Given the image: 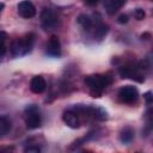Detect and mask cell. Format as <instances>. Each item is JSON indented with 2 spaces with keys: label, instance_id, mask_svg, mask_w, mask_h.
<instances>
[{
  "label": "cell",
  "instance_id": "obj_1",
  "mask_svg": "<svg viewBox=\"0 0 153 153\" xmlns=\"http://www.w3.org/2000/svg\"><path fill=\"white\" fill-rule=\"evenodd\" d=\"M147 69L148 65L146 60L139 62H128L118 68V74L123 79H131L137 82H142L145 80V71Z\"/></svg>",
  "mask_w": 153,
  "mask_h": 153
},
{
  "label": "cell",
  "instance_id": "obj_2",
  "mask_svg": "<svg viewBox=\"0 0 153 153\" xmlns=\"http://www.w3.org/2000/svg\"><path fill=\"white\" fill-rule=\"evenodd\" d=\"M114 79L110 74H91L84 80L92 97H100L106 87L112 84Z\"/></svg>",
  "mask_w": 153,
  "mask_h": 153
},
{
  "label": "cell",
  "instance_id": "obj_3",
  "mask_svg": "<svg viewBox=\"0 0 153 153\" xmlns=\"http://www.w3.org/2000/svg\"><path fill=\"white\" fill-rule=\"evenodd\" d=\"M35 33L29 32L23 37L17 38L16 41H13L12 45H11V53L14 57H22L26 54H29L32 50L33 43H35Z\"/></svg>",
  "mask_w": 153,
  "mask_h": 153
},
{
  "label": "cell",
  "instance_id": "obj_4",
  "mask_svg": "<svg viewBox=\"0 0 153 153\" xmlns=\"http://www.w3.org/2000/svg\"><path fill=\"white\" fill-rule=\"evenodd\" d=\"M73 109H75L78 111V114L82 117L86 118H93L97 121H104L108 118V112L97 105H82V104H78L75 106H73Z\"/></svg>",
  "mask_w": 153,
  "mask_h": 153
},
{
  "label": "cell",
  "instance_id": "obj_5",
  "mask_svg": "<svg viewBox=\"0 0 153 153\" xmlns=\"http://www.w3.org/2000/svg\"><path fill=\"white\" fill-rule=\"evenodd\" d=\"M24 120L25 124L29 129H36L42 124V115L36 105L26 106L24 111Z\"/></svg>",
  "mask_w": 153,
  "mask_h": 153
},
{
  "label": "cell",
  "instance_id": "obj_6",
  "mask_svg": "<svg viewBox=\"0 0 153 153\" xmlns=\"http://www.w3.org/2000/svg\"><path fill=\"white\" fill-rule=\"evenodd\" d=\"M41 22L42 27L45 31L55 30L60 25V18L59 16L51 10V8H44L41 13Z\"/></svg>",
  "mask_w": 153,
  "mask_h": 153
},
{
  "label": "cell",
  "instance_id": "obj_7",
  "mask_svg": "<svg viewBox=\"0 0 153 153\" xmlns=\"http://www.w3.org/2000/svg\"><path fill=\"white\" fill-rule=\"evenodd\" d=\"M139 91L135 86L126 85L118 91V99L124 104H134L139 99Z\"/></svg>",
  "mask_w": 153,
  "mask_h": 153
},
{
  "label": "cell",
  "instance_id": "obj_8",
  "mask_svg": "<svg viewBox=\"0 0 153 153\" xmlns=\"http://www.w3.org/2000/svg\"><path fill=\"white\" fill-rule=\"evenodd\" d=\"M62 120H63V122L68 126V127H71V128H73V129H76V128H79L80 127V124H81V116L78 114V111L75 110V109H68V110H66L65 112H63V115H62Z\"/></svg>",
  "mask_w": 153,
  "mask_h": 153
},
{
  "label": "cell",
  "instance_id": "obj_9",
  "mask_svg": "<svg viewBox=\"0 0 153 153\" xmlns=\"http://www.w3.org/2000/svg\"><path fill=\"white\" fill-rule=\"evenodd\" d=\"M17 12L22 18L29 19L35 17L36 14V7L35 5L29 0H23L17 5Z\"/></svg>",
  "mask_w": 153,
  "mask_h": 153
},
{
  "label": "cell",
  "instance_id": "obj_10",
  "mask_svg": "<svg viewBox=\"0 0 153 153\" xmlns=\"http://www.w3.org/2000/svg\"><path fill=\"white\" fill-rule=\"evenodd\" d=\"M45 53L48 56L50 57H60L61 56V43L57 36H51L49 38V41L47 42V47H45Z\"/></svg>",
  "mask_w": 153,
  "mask_h": 153
},
{
  "label": "cell",
  "instance_id": "obj_11",
  "mask_svg": "<svg viewBox=\"0 0 153 153\" xmlns=\"http://www.w3.org/2000/svg\"><path fill=\"white\" fill-rule=\"evenodd\" d=\"M47 88V81L42 76V75H36L31 79L30 81V90L36 93V94H39V93H43Z\"/></svg>",
  "mask_w": 153,
  "mask_h": 153
},
{
  "label": "cell",
  "instance_id": "obj_12",
  "mask_svg": "<svg viewBox=\"0 0 153 153\" xmlns=\"http://www.w3.org/2000/svg\"><path fill=\"white\" fill-rule=\"evenodd\" d=\"M127 2V0H105L104 1V8L105 12L110 16L115 14L116 12H118L123 5Z\"/></svg>",
  "mask_w": 153,
  "mask_h": 153
},
{
  "label": "cell",
  "instance_id": "obj_13",
  "mask_svg": "<svg viewBox=\"0 0 153 153\" xmlns=\"http://www.w3.org/2000/svg\"><path fill=\"white\" fill-rule=\"evenodd\" d=\"M99 18H100V17H99ZM99 18H98V19H99ZM98 19H93L91 16L82 13V14H80V16L78 17L76 22H78V24H79L84 30H86V31H92V30H93V26H94V24H96V22H97Z\"/></svg>",
  "mask_w": 153,
  "mask_h": 153
},
{
  "label": "cell",
  "instance_id": "obj_14",
  "mask_svg": "<svg viewBox=\"0 0 153 153\" xmlns=\"http://www.w3.org/2000/svg\"><path fill=\"white\" fill-rule=\"evenodd\" d=\"M134 129L131 127H126L120 133V140L123 143H130L134 139Z\"/></svg>",
  "mask_w": 153,
  "mask_h": 153
},
{
  "label": "cell",
  "instance_id": "obj_15",
  "mask_svg": "<svg viewBox=\"0 0 153 153\" xmlns=\"http://www.w3.org/2000/svg\"><path fill=\"white\" fill-rule=\"evenodd\" d=\"M12 128V123L11 121L6 117V116H1L0 117V135L4 136L6 135Z\"/></svg>",
  "mask_w": 153,
  "mask_h": 153
},
{
  "label": "cell",
  "instance_id": "obj_16",
  "mask_svg": "<svg viewBox=\"0 0 153 153\" xmlns=\"http://www.w3.org/2000/svg\"><path fill=\"white\" fill-rule=\"evenodd\" d=\"M133 16H134L135 19H137V20H142V19L145 18L146 13H145V11H143L142 8H136V10H134Z\"/></svg>",
  "mask_w": 153,
  "mask_h": 153
},
{
  "label": "cell",
  "instance_id": "obj_17",
  "mask_svg": "<svg viewBox=\"0 0 153 153\" xmlns=\"http://www.w3.org/2000/svg\"><path fill=\"white\" fill-rule=\"evenodd\" d=\"M25 152H35V153H39L41 152V148L38 146H29L24 149Z\"/></svg>",
  "mask_w": 153,
  "mask_h": 153
},
{
  "label": "cell",
  "instance_id": "obj_18",
  "mask_svg": "<svg viewBox=\"0 0 153 153\" xmlns=\"http://www.w3.org/2000/svg\"><path fill=\"white\" fill-rule=\"evenodd\" d=\"M117 22H118L120 24H126V23H128V16H127V14H120L118 18H117Z\"/></svg>",
  "mask_w": 153,
  "mask_h": 153
},
{
  "label": "cell",
  "instance_id": "obj_19",
  "mask_svg": "<svg viewBox=\"0 0 153 153\" xmlns=\"http://www.w3.org/2000/svg\"><path fill=\"white\" fill-rule=\"evenodd\" d=\"M145 98L148 103H153V92H147L145 94Z\"/></svg>",
  "mask_w": 153,
  "mask_h": 153
},
{
  "label": "cell",
  "instance_id": "obj_20",
  "mask_svg": "<svg viewBox=\"0 0 153 153\" xmlns=\"http://www.w3.org/2000/svg\"><path fill=\"white\" fill-rule=\"evenodd\" d=\"M84 2L87 5V6H94L99 2V0H84Z\"/></svg>",
  "mask_w": 153,
  "mask_h": 153
},
{
  "label": "cell",
  "instance_id": "obj_21",
  "mask_svg": "<svg viewBox=\"0 0 153 153\" xmlns=\"http://www.w3.org/2000/svg\"><path fill=\"white\" fill-rule=\"evenodd\" d=\"M152 1H153V0H152Z\"/></svg>",
  "mask_w": 153,
  "mask_h": 153
}]
</instances>
